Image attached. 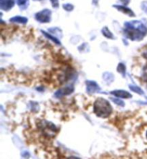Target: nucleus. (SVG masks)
<instances>
[{
	"label": "nucleus",
	"mask_w": 147,
	"mask_h": 159,
	"mask_svg": "<svg viewBox=\"0 0 147 159\" xmlns=\"http://www.w3.org/2000/svg\"><path fill=\"white\" fill-rule=\"evenodd\" d=\"M111 94L117 98H125V99H128V98H132V95L131 94V93H129L128 91H126L123 90H113L111 92Z\"/></svg>",
	"instance_id": "nucleus-7"
},
{
	"label": "nucleus",
	"mask_w": 147,
	"mask_h": 159,
	"mask_svg": "<svg viewBox=\"0 0 147 159\" xmlns=\"http://www.w3.org/2000/svg\"><path fill=\"white\" fill-rule=\"evenodd\" d=\"M9 21L13 23H18V24L26 25L28 22V20L27 17H21V16H16V17H11L10 20H9Z\"/></svg>",
	"instance_id": "nucleus-10"
},
{
	"label": "nucleus",
	"mask_w": 147,
	"mask_h": 159,
	"mask_svg": "<svg viewBox=\"0 0 147 159\" xmlns=\"http://www.w3.org/2000/svg\"><path fill=\"white\" fill-rule=\"evenodd\" d=\"M86 90L88 94H94L95 93H99L101 91V88L98 85L96 82L93 80H86Z\"/></svg>",
	"instance_id": "nucleus-6"
},
{
	"label": "nucleus",
	"mask_w": 147,
	"mask_h": 159,
	"mask_svg": "<svg viewBox=\"0 0 147 159\" xmlns=\"http://www.w3.org/2000/svg\"><path fill=\"white\" fill-rule=\"evenodd\" d=\"M121 2H123V4H124V5H126V4H128L129 3L130 0H121Z\"/></svg>",
	"instance_id": "nucleus-23"
},
{
	"label": "nucleus",
	"mask_w": 147,
	"mask_h": 159,
	"mask_svg": "<svg viewBox=\"0 0 147 159\" xmlns=\"http://www.w3.org/2000/svg\"><path fill=\"white\" fill-rule=\"evenodd\" d=\"M110 99L113 101L114 103H116L118 106H121V107H124L125 106V102L123 101L121 99H118V98H110Z\"/></svg>",
	"instance_id": "nucleus-16"
},
{
	"label": "nucleus",
	"mask_w": 147,
	"mask_h": 159,
	"mask_svg": "<svg viewBox=\"0 0 147 159\" xmlns=\"http://www.w3.org/2000/svg\"><path fill=\"white\" fill-rule=\"evenodd\" d=\"M74 91V87L73 85H68L66 86L63 88H60L59 90H57L55 93L54 96L57 98H61L66 95H71V93H73Z\"/></svg>",
	"instance_id": "nucleus-5"
},
{
	"label": "nucleus",
	"mask_w": 147,
	"mask_h": 159,
	"mask_svg": "<svg viewBox=\"0 0 147 159\" xmlns=\"http://www.w3.org/2000/svg\"><path fill=\"white\" fill-rule=\"evenodd\" d=\"M29 0H17V3L21 9H25L28 5Z\"/></svg>",
	"instance_id": "nucleus-14"
},
{
	"label": "nucleus",
	"mask_w": 147,
	"mask_h": 159,
	"mask_svg": "<svg viewBox=\"0 0 147 159\" xmlns=\"http://www.w3.org/2000/svg\"><path fill=\"white\" fill-rule=\"evenodd\" d=\"M33 1H42V0H33Z\"/></svg>",
	"instance_id": "nucleus-25"
},
{
	"label": "nucleus",
	"mask_w": 147,
	"mask_h": 159,
	"mask_svg": "<svg viewBox=\"0 0 147 159\" xmlns=\"http://www.w3.org/2000/svg\"><path fill=\"white\" fill-rule=\"evenodd\" d=\"M141 9L147 13V2H144L141 4Z\"/></svg>",
	"instance_id": "nucleus-21"
},
{
	"label": "nucleus",
	"mask_w": 147,
	"mask_h": 159,
	"mask_svg": "<svg viewBox=\"0 0 147 159\" xmlns=\"http://www.w3.org/2000/svg\"><path fill=\"white\" fill-rule=\"evenodd\" d=\"M143 55H144V57L146 58V59H147V52H144Z\"/></svg>",
	"instance_id": "nucleus-24"
},
{
	"label": "nucleus",
	"mask_w": 147,
	"mask_h": 159,
	"mask_svg": "<svg viewBox=\"0 0 147 159\" xmlns=\"http://www.w3.org/2000/svg\"><path fill=\"white\" fill-rule=\"evenodd\" d=\"M146 139H147V132H146Z\"/></svg>",
	"instance_id": "nucleus-26"
},
{
	"label": "nucleus",
	"mask_w": 147,
	"mask_h": 159,
	"mask_svg": "<svg viewBox=\"0 0 147 159\" xmlns=\"http://www.w3.org/2000/svg\"><path fill=\"white\" fill-rule=\"evenodd\" d=\"M129 88L130 90L133 91V92L136 93H138L139 95H144V90H142L141 88H139V86H136V85H129Z\"/></svg>",
	"instance_id": "nucleus-13"
},
{
	"label": "nucleus",
	"mask_w": 147,
	"mask_h": 159,
	"mask_svg": "<svg viewBox=\"0 0 147 159\" xmlns=\"http://www.w3.org/2000/svg\"><path fill=\"white\" fill-rule=\"evenodd\" d=\"M51 15H52V11L48 9H45L37 12L34 17H35L36 20L38 21L39 22L48 23L50 22Z\"/></svg>",
	"instance_id": "nucleus-4"
},
{
	"label": "nucleus",
	"mask_w": 147,
	"mask_h": 159,
	"mask_svg": "<svg viewBox=\"0 0 147 159\" xmlns=\"http://www.w3.org/2000/svg\"><path fill=\"white\" fill-rule=\"evenodd\" d=\"M143 78H144V80H146L147 82V65L144 68Z\"/></svg>",
	"instance_id": "nucleus-20"
},
{
	"label": "nucleus",
	"mask_w": 147,
	"mask_h": 159,
	"mask_svg": "<svg viewBox=\"0 0 147 159\" xmlns=\"http://www.w3.org/2000/svg\"><path fill=\"white\" fill-rule=\"evenodd\" d=\"M146 99H147V97H146Z\"/></svg>",
	"instance_id": "nucleus-27"
},
{
	"label": "nucleus",
	"mask_w": 147,
	"mask_h": 159,
	"mask_svg": "<svg viewBox=\"0 0 147 159\" xmlns=\"http://www.w3.org/2000/svg\"><path fill=\"white\" fill-rule=\"evenodd\" d=\"M39 128L46 136L53 137L57 133V127L53 123L48 122V121H41Z\"/></svg>",
	"instance_id": "nucleus-3"
},
{
	"label": "nucleus",
	"mask_w": 147,
	"mask_h": 159,
	"mask_svg": "<svg viewBox=\"0 0 147 159\" xmlns=\"http://www.w3.org/2000/svg\"><path fill=\"white\" fill-rule=\"evenodd\" d=\"M50 2L54 8H57L58 7H59V2H58V0H50Z\"/></svg>",
	"instance_id": "nucleus-19"
},
{
	"label": "nucleus",
	"mask_w": 147,
	"mask_h": 159,
	"mask_svg": "<svg viewBox=\"0 0 147 159\" xmlns=\"http://www.w3.org/2000/svg\"><path fill=\"white\" fill-rule=\"evenodd\" d=\"M101 32H102V34H103V36L106 37V38L114 39V37H113V33H112L110 30H108V28L107 27H105L103 28L101 30Z\"/></svg>",
	"instance_id": "nucleus-11"
},
{
	"label": "nucleus",
	"mask_w": 147,
	"mask_h": 159,
	"mask_svg": "<svg viewBox=\"0 0 147 159\" xmlns=\"http://www.w3.org/2000/svg\"><path fill=\"white\" fill-rule=\"evenodd\" d=\"M42 33H43L44 35H45L46 37H48V39H50V40H52L53 42H54V43H55V44H60V40L59 39H58L57 38H56L55 37H54L53 35H52V34H48V32H45V31H43V30H42Z\"/></svg>",
	"instance_id": "nucleus-12"
},
{
	"label": "nucleus",
	"mask_w": 147,
	"mask_h": 159,
	"mask_svg": "<svg viewBox=\"0 0 147 159\" xmlns=\"http://www.w3.org/2000/svg\"><path fill=\"white\" fill-rule=\"evenodd\" d=\"M22 157H25V158L30 157V153H28L27 151L23 152V153H22Z\"/></svg>",
	"instance_id": "nucleus-22"
},
{
	"label": "nucleus",
	"mask_w": 147,
	"mask_h": 159,
	"mask_svg": "<svg viewBox=\"0 0 147 159\" xmlns=\"http://www.w3.org/2000/svg\"><path fill=\"white\" fill-rule=\"evenodd\" d=\"M15 0H0V8L2 10L9 11L15 5Z\"/></svg>",
	"instance_id": "nucleus-8"
},
{
	"label": "nucleus",
	"mask_w": 147,
	"mask_h": 159,
	"mask_svg": "<svg viewBox=\"0 0 147 159\" xmlns=\"http://www.w3.org/2000/svg\"><path fill=\"white\" fill-rule=\"evenodd\" d=\"M124 34L133 41H141L147 34V24L144 20H134L126 22Z\"/></svg>",
	"instance_id": "nucleus-1"
},
{
	"label": "nucleus",
	"mask_w": 147,
	"mask_h": 159,
	"mask_svg": "<svg viewBox=\"0 0 147 159\" xmlns=\"http://www.w3.org/2000/svg\"><path fill=\"white\" fill-rule=\"evenodd\" d=\"M114 7L117 9L118 11H121V12L126 14V15H128L130 17H135V15L131 9H129V7H126L125 6H121V5H113Z\"/></svg>",
	"instance_id": "nucleus-9"
},
{
	"label": "nucleus",
	"mask_w": 147,
	"mask_h": 159,
	"mask_svg": "<svg viewBox=\"0 0 147 159\" xmlns=\"http://www.w3.org/2000/svg\"><path fill=\"white\" fill-rule=\"evenodd\" d=\"M62 7H63L65 10H66L67 11H71L73 10L74 6L71 4H65L62 5Z\"/></svg>",
	"instance_id": "nucleus-17"
},
{
	"label": "nucleus",
	"mask_w": 147,
	"mask_h": 159,
	"mask_svg": "<svg viewBox=\"0 0 147 159\" xmlns=\"http://www.w3.org/2000/svg\"><path fill=\"white\" fill-rule=\"evenodd\" d=\"M113 108L110 102L103 98H99L93 105V111L98 117L106 118L111 116Z\"/></svg>",
	"instance_id": "nucleus-2"
},
{
	"label": "nucleus",
	"mask_w": 147,
	"mask_h": 159,
	"mask_svg": "<svg viewBox=\"0 0 147 159\" xmlns=\"http://www.w3.org/2000/svg\"><path fill=\"white\" fill-rule=\"evenodd\" d=\"M126 68L125 65H123V63H119V64H118L117 67V71L119 72V73L122 74L123 77H124L126 75Z\"/></svg>",
	"instance_id": "nucleus-15"
},
{
	"label": "nucleus",
	"mask_w": 147,
	"mask_h": 159,
	"mask_svg": "<svg viewBox=\"0 0 147 159\" xmlns=\"http://www.w3.org/2000/svg\"><path fill=\"white\" fill-rule=\"evenodd\" d=\"M105 74H106V75L108 76V77H107L108 79H106V81L108 82V83H112V82H113V80H114V77L113 75V74L110 73V72H106Z\"/></svg>",
	"instance_id": "nucleus-18"
}]
</instances>
